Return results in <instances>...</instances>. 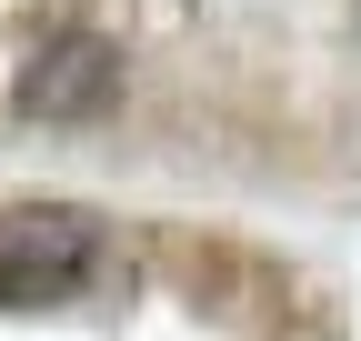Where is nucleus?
<instances>
[{"label":"nucleus","mask_w":361,"mask_h":341,"mask_svg":"<svg viewBox=\"0 0 361 341\" xmlns=\"http://www.w3.org/2000/svg\"><path fill=\"white\" fill-rule=\"evenodd\" d=\"M90 261H101V221L71 211V201L0 221V302H61Z\"/></svg>","instance_id":"f257e3e1"},{"label":"nucleus","mask_w":361,"mask_h":341,"mask_svg":"<svg viewBox=\"0 0 361 341\" xmlns=\"http://www.w3.org/2000/svg\"><path fill=\"white\" fill-rule=\"evenodd\" d=\"M111 91H121V51L90 30H51L20 70V111H40V120H90Z\"/></svg>","instance_id":"f03ea898"}]
</instances>
